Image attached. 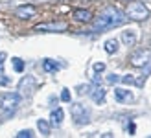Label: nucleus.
Segmentation results:
<instances>
[{"label": "nucleus", "instance_id": "obj_1", "mask_svg": "<svg viewBox=\"0 0 151 138\" xmlns=\"http://www.w3.org/2000/svg\"><path fill=\"white\" fill-rule=\"evenodd\" d=\"M122 22H124V15L120 13L116 7H107V9L96 19L94 29H96V32H101V29H109V28L120 26Z\"/></svg>", "mask_w": 151, "mask_h": 138}, {"label": "nucleus", "instance_id": "obj_2", "mask_svg": "<svg viewBox=\"0 0 151 138\" xmlns=\"http://www.w3.org/2000/svg\"><path fill=\"white\" fill-rule=\"evenodd\" d=\"M19 105H20V94H17V92H7L0 98V109L6 112H13Z\"/></svg>", "mask_w": 151, "mask_h": 138}, {"label": "nucleus", "instance_id": "obj_3", "mask_svg": "<svg viewBox=\"0 0 151 138\" xmlns=\"http://www.w3.org/2000/svg\"><path fill=\"white\" fill-rule=\"evenodd\" d=\"M147 15H149V9L142 2H131L127 6V17L133 20H144L147 19Z\"/></svg>", "mask_w": 151, "mask_h": 138}, {"label": "nucleus", "instance_id": "obj_4", "mask_svg": "<svg viewBox=\"0 0 151 138\" xmlns=\"http://www.w3.org/2000/svg\"><path fill=\"white\" fill-rule=\"evenodd\" d=\"M72 118L76 120V124L78 125H85L88 118H90V112L85 105H81V103H76L72 105Z\"/></svg>", "mask_w": 151, "mask_h": 138}, {"label": "nucleus", "instance_id": "obj_5", "mask_svg": "<svg viewBox=\"0 0 151 138\" xmlns=\"http://www.w3.org/2000/svg\"><path fill=\"white\" fill-rule=\"evenodd\" d=\"M149 61H151V52H147V50H140V52H137V53L131 55V65L137 66V68L146 66Z\"/></svg>", "mask_w": 151, "mask_h": 138}, {"label": "nucleus", "instance_id": "obj_6", "mask_svg": "<svg viewBox=\"0 0 151 138\" xmlns=\"http://www.w3.org/2000/svg\"><path fill=\"white\" fill-rule=\"evenodd\" d=\"M63 29H66V22H48L35 26V32H63Z\"/></svg>", "mask_w": 151, "mask_h": 138}, {"label": "nucleus", "instance_id": "obj_7", "mask_svg": "<svg viewBox=\"0 0 151 138\" xmlns=\"http://www.w3.org/2000/svg\"><path fill=\"white\" fill-rule=\"evenodd\" d=\"M19 88H20L22 94L29 96V94L33 92V88H35V79L32 78V75H26V78H22L20 83H19Z\"/></svg>", "mask_w": 151, "mask_h": 138}, {"label": "nucleus", "instance_id": "obj_8", "mask_svg": "<svg viewBox=\"0 0 151 138\" xmlns=\"http://www.w3.org/2000/svg\"><path fill=\"white\" fill-rule=\"evenodd\" d=\"M114 98L118 99L120 103L133 101V94H131V90H125V88H116V90H114Z\"/></svg>", "mask_w": 151, "mask_h": 138}, {"label": "nucleus", "instance_id": "obj_9", "mask_svg": "<svg viewBox=\"0 0 151 138\" xmlns=\"http://www.w3.org/2000/svg\"><path fill=\"white\" fill-rule=\"evenodd\" d=\"M122 41L125 46H134V42H137V32L134 29H125V32H122Z\"/></svg>", "mask_w": 151, "mask_h": 138}, {"label": "nucleus", "instance_id": "obj_10", "mask_svg": "<svg viewBox=\"0 0 151 138\" xmlns=\"http://www.w3.org/2000/svg\"><path fill=\"white\" fill-rule=\"evenodd\" d=\"M63 118H65V112H63V109H55V111H52L50 124L54 125V127H59V125L63 124Z\"/></svg>", "mask_w": 151, "mask_h": 138}, {"label": "nucleus", "instance_id": "obj_11", "mask_svg": "<svg viewBox=\"0 0 151 138\" xmlns=\"http://www.w3.org/2000/svg\"><path fill=\"white\" fill-rule=\"evenodd\" d=\"M90 98L94 99L96 103H103L105 101V90H103V87H94L92 90H90Z\"/></svg>", "mask_w": 151, "mask_h": 138}, {"label": "nucleus", "instance_id": "obj_12", "mask_svg": "<svg viewBox=\"0 0 151 138\" xmlns=\"http://www.w3.org/2000/svg\"><path fill=\"white\" fill-rule=\"evenodd\" d=\"M33 15H35V7L33 6H22V7L17 9V17H20V19H32Z\"/></svg>", "mask_w": 151, "mask_h": 138}, {"label": "nucleus", "instance_id": "obj_13", "mask_svg": "<svg viewBox=\"0 0 151 138\" xmlns=\"http://www.w3.org/2000/svg\"><path fill=\"white\" fill-rule=\"evenodd\" d=\"M90 11H87V9H76L74 11V19L76 20H79V22H88L90 20Z\"/></svg>", "mask_w": 151, "mask_h": 138}, {"label": "nucleus", "instance_id": "obj_14", "mask_svg": "<svg viewBox=\"0 0 151 138\" xmlns=\"http://www.w3.org/2000/svg\"><path fill=\"white\" fill-rule=\"evenodd\" d=\"M42 68H44V72H57L59 65L55 63V61H52V59H44L42 61Z\"/></svg>", "mask_w": 151, "mask_h": 138}, {"label": "nucleus", "instance_id": "obj_15", "mask_svg": "<svg viewBox=\"0 0 151 138\" xmlns=\"http://www.w3.org/2000/svg\"><path fill=\"white\" fill-rule=\"evenodd\" d=\"M105 52L111 53V55H112V53H116L118 52V41L116 39H109L107 42H105Z\"/></svg>", "mask_w": 151, "mask_h": 138}, {"label": "nucleus", "instance_id": "obj_16", "mask_svg": "<svg viewBox=\"0 0 151 138\" xmlns=\"http://www.w3.org/2000/svg\"><path fill=\"white\" fill-rule=\"evenodd\" d=\"M37 127H39V131H41L44 136L50 134V124H48L46 120H37Z\"/></svg>", "mask_w": 151, "mask_h": 138}, {"label": "nucleus", "instance_id": "obj_17", "mask_svg": "<svg viewBox=\"0 0 151 138\" xmlns=\"http://www.w3.org/2000/svg\"><path fill=\"white\" fill-rule=\"evenodd\" d=\"M11 61H13V68H15V72H22V70H24V66H26V65H24V61H22L20 57H13Z\"/></svg>", "mask_w": 151, "mask_h": 138}, {"label": "nucleus", "instance_id": "obj_18", "mask_svg": "<svg viewBox=\"0 0 151 138\" xmlns=\"http://www.w3.org/2000/svg\"><path fill=\"white\" fill-rule=\"evenodd\" d=\"M61 99H63V101H66V103H68L70 101V90L68 88H63V92H61Z\"/></svg>", "mask_w": 151, "mask_h": 138}, {"label": "nucleus", "instance_id": "obj_19", "mask_svg": "<svg viewBox=\"0 0 151 138\" xmlns=\"http://www.w3.org/2000/svg\"><path fill=\"white\" fill-rule=\"evenodd\" d=\"M17 136H19V138H32V136H33V133L29 131V129H24V131H20Z\"/></svg>", "mask_w": 151, "mask_h": 138}, {"label": "nucleus", "instance_id": "obj_20", "mask_svg": "<svg viewBox=\"0 0 151 138\" xmlns=\"http://www.w3.org/2000/svg\"><path fill=\"white\" fill-rule=\"evenodd\" d=\"M122 81L125 83V85H133V83H137V79H134L133 75H124V78H122Z\"/></svg>", "mask_w": 151, "mask_h": 138}, {"label": "nucleus", "instance_id": "obj_21", "mask_svg": "<svg viewBox=\"0 0 151 138\" xmlns=\"http://www.w3.org/2000/svg\"><path fill=\"white\" fill-rule=\"evenodd\" d=\"M105 70V65L103 63H94V74H100Z\"/></svg>", "mask_w": 151, "mask_h": 138}, {"label": "nucleus", "instance_id": "obj_22", "mask_svg": "<svg viewBox=\"0 0 151 138\" xmlns=\"http://www.w3.org/2000/svg\"><path fill=\"white\" fill-rule=\"evenodd\" d=\"M116 81H120V78H118V75L116 74H111L109 75V78H107V83H111V85H114V83Z\"/></svg>", "mask_w": 151, "mask_h": 138}, {"label": "nucleus", "instance_id": "obj_23", "mask_svg": "<svg viewBox=\"0 0 151 138\" xmlns=\"http://www.w3.org/2000/svg\"><path fill=\"white\" fill-rule=\"evenodd\" d=\"M87 90H90V87H87V85H81V87H78V94H79V96H83Z\"/></svg>", "mask_w": 151, "mask_h": 138}, {"label": "nucleus", "instance_id": "obj_24", "mask_svg": "<svg viewBox=\"0 0 151 138\" xmlns=\"http://www.w3.org/2000/svg\"><path fill=\"white\" fill-rule=\"evenodd\" d=\"M6 57H7L6 53H4V52H0V65H4V61H6Z\"/></svg>", "mask_w": 151, "mask_h": 138}, {"label": "nucleus", "instance_id": "obj_25", "mask_svg": "<svg viewBox=\"0 0 151 138\" xmlns=\"http://www.w3.org/2000/svg\"><path fill=\"white\" fill-rule=\"evenodd\" d=\"M0 75H4V65H0Z\"/></svg>", "mask_w": 151, "mask_h": 138}]
</instances>
